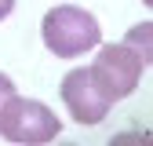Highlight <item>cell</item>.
<instances>
[{
    "instance_id": "6da1fadb",
    "label": "cell",
    "mask_w": 153,
    "mask_h": 146,
    "mask_svg": "<svg viewBox=\"0 0 153 146\" xmlns=\"http://www.w3.org/2000/svg\"><path fill=\"white\" fill-rule=\"evenodd\" d=\"M149 66V55L139 51L135 44H99V59L88 66V77L91 84L99 88V95L113 106V102H124L131 91L139 88V77Z\"/></svg>"
},
{
    "instance_id": "7a4b0ae2",
    "label": "cell",
    "mask_w": 153,
    "mask_h": 146,
    "mask_svg": "<svg viewBox=\"0 0 153 146\" xmlns=\"http://www.w3.org/2000/svg\"><path fill=\"white\" fill-rule=\"evenodd\" d=\"M40 36H44V48L55 59H80L84 51H95L102 44L99 18L84 7H76V4L51 7L40 22Z\"/></svg>"
},
{
    "instance_id": "3957f363",
    "label": "cell",
    "mask_w": 153,
    "mask_h": 146,
    "mask_svg": "<svg viewBox=\"0 0 153 146\" xmlns=\"http://www.w3.org/2000/svg\"><path fill=\"white\" fill-rule=\"evenodd\" d=\"M59 132H62V121L40 99H26L15 91L0 106V135L11 142H51Z\"/></svg>"
},
{
    "instance_id": "277c9868",
    "label": "cell",
    "mask_w": 153,
    "mask_h": 146,
    "mask_svg": "<svg viewBox=\"0 0 153 146\" xmlns=\"http://www.w3.org/2000/svg\"><path fill=\"white\" fill-rule=\"evenodd\" d=\"M59 95H62V102H66V110H69V117H73L76 124H88V128H91V124H99V121L109 113V102L99 95V88L91 84L88 66H76V69L66 73Z\"/></svg>"
},
{
    "instance_id": "5b68a950",
    "label": "cell",
    "mask_w": 153,
    "mask_h": 146,
    "mask_svg": "<svg viewBox=\"0 0 153 146\" xmlns=\"http://www.w3.org/2000/svg\"><path fill=\"white\" fill-rule=\"evenodd\" d=\"M11 95H15V80L7 77V73H0V106H4Z\"/></svg>"
},
{
    "instance_id": "8992f818",
    "label": "cell",
    "mask_w": 153,
    "mask_h": 146,
    "mask_svg": "<svg viewBox=\"0 0 153 146\" xmlns=\"http://www.w3.org/2000/svg\"><path fill=\"white\" fill-rule=\"evenodd\" d=\"M11 11H15V0H0V22H4Z\"/></svg>"
}]
</instances>
